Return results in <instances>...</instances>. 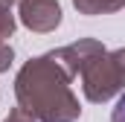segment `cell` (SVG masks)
Returning a JSON list of instances; mask_svg holds the SVG:
<instances>
[{
    "label": "cell",
    "instance_id": "cell-1",
    "mask_svg": "<svg viewBox=\"0 0 125 122\" xmlns=\"http://www.w3.org/2000/svg\"><path fill=\"white\" fill-rule=\"evenodd\" d=\"M111 122H125V93L116 99V105L111 111Z\"/></svg>",
    "mask_w": 125,
    "mask_h": 122
}]
</instances>
